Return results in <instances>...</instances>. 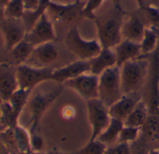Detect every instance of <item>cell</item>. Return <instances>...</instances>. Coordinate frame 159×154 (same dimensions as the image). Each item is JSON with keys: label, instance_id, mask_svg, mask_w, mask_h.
<instances>
[{"label": "cell", "instance_id": "obj_1", "mask_svg": "<svg viewBox=\"0 0 159 154\" xmlns=\"http://www.w3.org/2000/svg\"><path fill=\"white\" fill-rule=\"evenodd\" d=\"M149 71V62L144 58H136L120 67L122 90L125 95H133L142 86Z\"/></svg>", "mask_w": 159, "mask_h": 154}, {"label": "cell", "instance_id": "obj_2", "mask_svg": "<svg viewBox=\"0 0 159 154\" xmlns=\"http://www.w3.org/2000/svg\"><path fill=\"white\" fill-rule=\"evenodd\" d=\"M123 96L120 67L115 65L98 77V99L110 108Z\"/></svg>", "mask_w": 159, "mask_h": 154}, {"label": "cell", "instance_id": "obj_3", "mask_svg": "<svg viewBox=\"0 0 159 154\" xmlns=\"http://www.w3.org/2000/svg\"><path fill=\"white\" fill-rule=\"evenodd\" d=\"M66 45L69 51L77 56L81 61H90L102 51L99 41H87L82 38L76 27L69 30L66 37Z\"/></svg>", "mask_w": 159, "mask_h": 154}, {"label": "cell", "instance_id": "obj_4", "mask_svg": "<svg viewBox=\"0 0 159 154\" xmlns=\"http://www.w3.org/2000/svg\"><path fill=\"white\" fill-rule=\"evenodd\" d=\"M121 19L118 12H113L98 22V41L103 49H112L121 42Z\"/></svg>", "mask_w": 159, "mask_h": 154}, {"label": "cell", "instance_id": "obj_5", "mask_svg": "<svg viewBox=\"0 0 159 154\" xmlns=\"http://www.w3.org/2000/svg\"><path fill=\"white\" fill-rule=\"evenodd\" d=\"M52 67H35L29 64L17 66V80L20 89L32 91L40 83L52 81L53 73Z\"/></svg>", "mask_w": 159, "mask_h": 154}, {"label": "cell", "instance_id": "obj_6", "mask_svg": "<svg viewBox=\"0 0 159 154\" xmlns=\"http://www.w3.org/2000/svg\"><path fill=\"white\" fill-rule=\"evenodd\" d=\"M86 107L89 122L92 127L90 140H96L108 127L111 117L109 112V108L98 98L87 100Z\"/></svg>", "mask_w": 159, "mask_h": 154}, {"label": "cell", "instance_id": "obj_7", "mask_svg": "<svg viewBox=\"0 0 159 154\" xmlns=\"http://www.w3.org/2000/svg\"><path fill=\"white\" fill-rule=\"evenodd\" d=\"M63 91V87L59 86L55 90L46 93V94H37L33 96L29 101V108L31 112V128L30 134L37 133L38 126L39 121L46 112V110L50 108V106L55 101V99L61 95Z\"/></svg>", "mask_w": 159, "mask_h": 154}, {"label": "cell", "instance_id": "obj_8", "mask_svg": "<svg viewBox=\"0 0 159 154\" xmlns=\"http://www.w3.org/2000/svg\"><path fill=\"white\" fill-rule=\"evenodd\" d=\"M55 34L52 22L46 13L42 14L33 27L26 33L25 39L31 44L34 48L41 44L49 43L53 41Z\"/></svg>", "mask_w": 159, "mask_h": 154}, {"label": "cell", "instance_id": "obj_9", "mask_svg": "<svg viewBox=\"0 0 159 154\" xmlns=\"http://www.w3.org/2000/svg\"><path fill=\"white\" fill-rule=\"evenodd\" d=\"M64 85L77 92L86 101L98 98V77L85 73L64 83Z\"/></svg>", "mask_w": 159, "mask_h": 154}, {"label": "cell", "instance_id": "obj_10", "mask_svg": "<svg viewBox=\"0 0 159 154\" xmlns=\"http://www.w3.org/2000/svg\"><path fill=\"white\" fill-rule=\"evenodd\" d=\"M18 89L17 67L8 63L0 64V99L9 101Z\"/></svg>", "mask_w": 159, "mask_h": 154}, {"label": "cell", "instance_id": "obj_11", "mask_svg": "<svg viewBox=\"0 0 159 154\" xmlns=\"http://www.w3.org/2000/svg\"><path fill=\"white\" fill-rule=\"evenodd\" d=\"M20 20L7 18L2 20L1 29L5 40V47L8 51H11L26 36L25 25Z\"/></svg>", "mask_w": 159, "mask_h": 154}, {"label": "cell", "instance_id": "obj_12", "mask_svg": "<svg viewBox=\"0 0 159 154\" xmlns=\"http://www.w3.org/2000/svg\"><path fill=\"white\" fill-rule=\"evenodd\" d=\"M89 72H90L89 62L79 60V61L70 63L58 69H54L52 76V81L61 85H64L65 82L70 80H73L83 74L89 73Z\"/></svg>", "mask_w": 159, "mask_h": 154}, {"label": "cell", "instance_id": "obj_13", "mask_svg": "<svg viewBox=\"0 0 159 154\" xmlns=\"http://www.w3.org/2000/svg\"><path fill=\"white\" fill-rule=\"evenodd\" d=\"M58 50L52 42L41 44L34 48L26 64L35 67H50L48 64L53 63L58 58Z\"/></svg>", "mask_w": 159, "mask_h": 154}, {"label": "cell", "instance_id": "obj_14", "mask_svg": "<svg viewBox=\"0 0 159 154\" xmlns=\"http://www.w3.org/2000/svg\"><path fill=\"white\" fill-rule=\"evenodd\" d=\"M89 62L91 74L99 77L107 69L117 65L116 55L112 49H102L100 53Z\"/></svg>", "mask_w": 159, "mask_h": 154}, {"label": "cell", "instance_id": "obj_15", "mask_svg": "<svg viewBox=\"0 0 159 154\" xmlns=\"http://www.w3.org/2000/svg\"><path fill=\"white\" fill-rule=\"evenodd\" d=\"M114 52L117 60V66L121 67L124 64L141 55L140 44L125 39L114 47Z\"/></svg>", "mask_w": 159, "mask_h": 154}, {"label": "cell", "instance_id": "obj_16", "mask_svg": "<svg viewBox=\"0 0 159 154\" xmlns=\"http://www.w3.org/2000/svg\"><path fill=\"white\" fill-rule=\"evenodd\" d=\"M140 98H135L132 95H125L119 101L109 108L110 115L112 119H117L125 121V120L129 116L137 103Z\"/></svg>", "mask_w": 159, "mask_h": 154}, {"label": "cell", "instance_id": "obj_17", "mask_svg": "<svg viewBox=\"0 0 159 154\" xmlns=\"http://www.w3.org/2000/svg\"><path fill=\"white\" fill-rule=\"evenodd\" d=\"M145 29L146 28L144 27L142 22L138 17H132L122 27V35L125 39L140 44L144 36Z\"/></svg>", "mask_w": 159, "mask_h": 154}, {"label": "cell", "instance_id": "obj_18", "mask_svg": "<svg viewBox=\"0 0 159 154\" xmlns=\"http://www.w3.org/2000/svg\"><path fill=\"white\" fill-rule=\"evenodd\" d=\"M149 114H150V112H149L148 106L146 105V103L143 100L139 99V102L137 103L136 107L132 110V112L125 120L124 123L126 126L137 127V128L141 129V127L145 123Z\"/></svg>", "mask_w": 159, "mask_h": 154}, {"label": "cell", "instance_id": "obj_19", "mask_svg": "<svg viewBox=\"0 0 159 154\" xmlns=\"http://www.w3.org/2000/svg\"><path fill=\"white\" fill-rule=\"evenodd\" d=\"M124 126H125V123L123 121L111 118L110 124L103 131V133L98 137V139L103 144H105L107 147L112 146V144H114L115 142H118L120 133Z\"/></svg>", "mask_w": 159, "mask_h": 154}, {"label": "cell", "instance_id": "obj_20", "mask_svg": "<svg viewBox=\"0 0 159 154\" xmlns=\"http://www.w3.org/2000/svg\"><path fill=\"white\" fill-rule=\"evenodd\" d=\"M13 134L18 153H31V134L25 128L17 125L13 128Z\"/></svg>", "mask_w": 159, "mask_h": 154}, {"label": "cell", "instance_id": "obj_21", "mask_svg": "<svg viewBox=\"0 0 159 154\" xmlns=\"http://www.w3.org/2000/svg\"><path fill=\"white\" fill-rule=\"evenodd\" d=\"M19 116L13 111L8 101H3L0 112V127L5 129L14 128L18 125Z\"/></svg>", "mask_w": 159, "mask_h": 154}, {"label": "cell", "instance_id": "obj_22", "mask_svg": "<svg viewBox=\"0 0 159 154\" xmlns=\"http://www.w3.org/2000/svg\"><path fill=\"white\" fill-rule=\"evenodd\" d=\"M33 50L34 47L31 44H29L25 39H24L11 51V54L14 62L18 65H21L26 64V62L28 61L33 52Z\"/></svg>", "mask_w": 159, "mask_h": 154}, {"label": "cell", "instance_id": "obj_23", "mask_svg": "<svg viewBox=\"0 0 159 154\" xmlns=\"http://www.w3.org/2000/svg\"><path fill=\"white\" fill-rule=\"evenodd\" d=\"M30 93L31 91L28 90H24V89H18L10 98L8 101L11 107L12 108L13 111L20 117L22 114L24 108L27 105L30 97Z\"/></svg>", "mask_w": 159, "mask_h": 154}, {"label": "cell", "instance_id": "obj_24", "mask_svg": "<svg viewBox=\"0 0 159 154\" xmlns=\"http://www.w3.org/2000/svg\"><path fill=\"white\" fill-rule=\"evenodd\" d=\"M141 131L150 139H157L159 137V115L149 114L145 123L141 127Z\"/></svg>", "mask_w": 159, "mask_h": 154}, {"label": "cell", "instance_id": "obj_25", "mask_svg": "<svg viewBox=\"0 0 159 154\" xmlns=\"http://www.w3.org/2000/svg\"><path fill=\"white\" fill-rule=\"evenodd\" d=\"M25 11L23 0H11L4 9L5 18L7 19H21Z\"/></svg>", "mask_w": 159, "mask_h": 154}, {"label": "cell", "instance_id": "obj_26", "mask_svg": "<svg viewBox=\"0 0 159 154\" xmlns=\"http://www.w3.org/2000/svg\"><path fill=\"white\" fill-rule=\"evenodd\" d=\"M158 37L155 32L150 29H145L143 38L140 42L141 54H148L153 51L156 48Z\"/></svg>", "mask_w": 159, "mask_h": 154}, {"label": "cell", "instance_id": "obj_27", "mask_svg": "<svg viewBox=\"0 0 159 154\" xmlns=\"http://www.w3.org/2000/svg\"><path fill=\"white\" fill-rule=\"evenodd\" d=\"M107 146L98 139L90 140L84 147L76 151V154H104Z\"/></svg>", "mask_w": 159, "mask_h": 154}, {"label": "cell", "instance_id": "obj_28", "mask_svg": "<svg viewBox=\"0 0 159 154\" xmlns=\"http://www.w3.org/2000/svg\"><path fill=\"white\" fill-rule=\"evenodd\" d=\"M141 132L140 128L137 127H131V126H126L125 125L120 133L118 142L117 143H125V144H130L134 141H136Z\"/></svg>", "mask_w": 159, "mask_h": 154}, {"label": "cell", "instance_id": "obj_29", "mask_svg": "<svg viewBox=\"0 0 159 154\" xmlns=\"http://www.w3.org/2000/svg\"><path fill=\"white\" fill-rule=\"evenodd\" d=\"M104 154H131L129 144L117 143L115 145L107 147Z\"/></svg>", "mask_w": 159, "mask_h": 154}, {"label": "cell", "instance_id": "obj_30", "mask_svg": "<svg viewBox=\"0 0 159 154\" xmlns=\"http://www.w3.org/2000/svg\"><path fill=\"white\" fill-rule=\"evenodd\" d=\"M25 6V14L27 15H35L39 7H40V0H23Z\"/></svg>", "mask_w": 159, "mask_h": 154}, {"label": "cell", "instance_id": "obj_31", "mask_svg": "<svg viewBox=\"0 0 159 154\" xmlns=\"http://www.w3.org/2000/svg\"><path fill=\"white\" fill-rule=\"evenodd\" d=\"M31 134V149L33 153H38L41 152L43 146H44V141L43 138L37 133L30 134Z\"/></svg>", "mask_w": 159, "mask_h": 154}, {"label": "cell", "instance_id": "obj_32", "mask_svg": "<svg viewBox=\"0 0 159 154\" xmlns=\"http://www.w3.org/2000/svg\"><path fill=\"white\" fill-rule=\"evenodd\" d=\"M102 0H90L88 2L86 8H85V12L86 13H91L100 3H101Z\"/></svg>", "mask_w": 159, "mask_h": 154}, {"label": "cell", "instance_id": "obj_33", "mask_svg": "<svg viewBox=\"0 0 159 154\" xmlns=\"http://www.w3.org/2000/svg\"><path fill=\"white\" fill-rule=\"evenodd\" d=\"M33 154H76V152H72V153H65V152H58V151H51V152H38V153H33Z\"/></svg>", "mask_w": 159, "mask_h": 154}, {"label": "cell", "instance_id": "obj_34", "mask_svg": "<svg viewBox=\"0 0 159 154\" xmlns=\"http://www.w3.org/2000/svg\"><path fill=\"white\" fill-rule=\"evenodd\" d=\"M11 0H0V9L4 10L6 8V6L9 4V2Z\"/></svg>", "mask_w": 159, "mask_h": 154}, {"label": "cell", "instance_id": "obj_35", "mask_svg": "<svg viewBox=\"0 0 159 154\" xmlns=\"http://www.w3.org/2000/svg\"><path fill=\"white\" fill-rule=\"evenodd\" d=\"M5 46V40H4V37L3 35H0V48Z\"/></svg>", "mask_w": 159, "mask_h": 154}, {"label": "cell", "instance_id": "obj_36", "mask_svg": "<svg viewBox=\"0 0 159 154\" xmlns=\"http://www.w3.org/2000/svg\"><path fill=\"white\" fill-rule=\"evenodd\" d=\"M148 154H159V148H153L148 152Z\"/></svg>", "mask_w": 159, "mask_h": 154}, {"label": "cell", "instance_id": "obj_37", "mask_svg": "<svg viewBox=\"0 0 159 154\" xmlns=\"http://www.w3.org/2000/svg\"><path fill=\"white\" fill-rule=\"evenodd\" d=\"M5 19V14H4V10L0 9V20H4Z\"/></svg>", "mask_w": 159, "mask_h": 154}, {"label": "cell", "instance_id": "obj_38", "mask_svg": "<svg viewBox=\"0 0 159 154\" xmlns=\"http://www.w3.org/2000/svg\"><path fill=\"white\" fill-rule=\"evenodd\" d=\"M2 63H7V62H6V60L3 59V57L1 55H0V64H2Z\"/></svg>", "mask_w": 159, "mask_h": 154}, {"label": "cell", "instance_id": "obj_39", "mask_svg": "<svg viewBox=\"0 0 159 154\" xmlns=\"http://www.w3.org/2000/svg\"><path fill=\"white\" fill-rule=\"evenodd\" d=\"M2 102H3V101H2L1 99H0V112H1V104H2Z\"/></svg>", "mask_w": 159, "mask_h": 154}, {"label": "cell", "instance_id": "obj_40", "mask_svg": "<svg viewBox=\"0 0 159 154\" xmlns=\"http://www.w3.org/2000/svg\"><path fill=\"white\" fill-rule=\"evenodd\" d=\"M158 89H159V81H158Z\"/></svg>", "mask_w": 159, "mask_h": 154}]
</instances>
